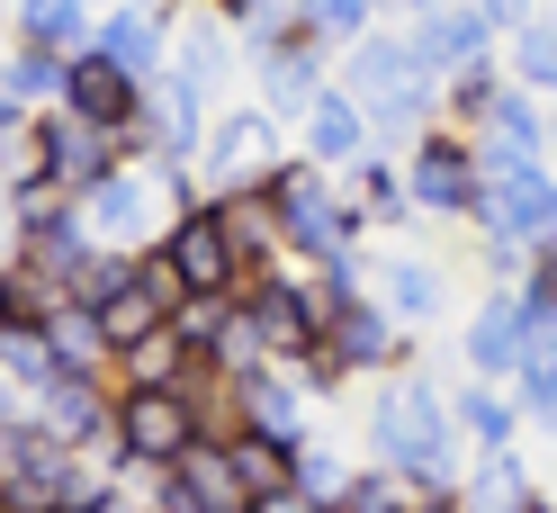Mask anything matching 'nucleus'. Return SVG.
<instances>
[{"instance_id":"obj_44","label":"nucleus","mask_w":557,"mask_h":513,"mask_svg":"<svg viewBox=\"0 0 557 513\" xmlns=\"http://www.w3.org/2000/svg\"><path fill=\"white\" fill-rule=\"evenodd\" d=\"M135 10H162V0H135Z\"/></svg>"},{"instance_id":"obj_22","label":"nucleus","mask_w":557,"mask_h":513,"mask_svg":"<svg viewBox=\"0 0 557 513\" xmlns=\"http://www.w3.org/2000/svg\"><path fill=\"white\" fill-rule=\"evenodd\" d=\"M109 379H117V388H189L198 361H189V342L162 325V333H145V342H126V352L109 361Z\"/></svg>"},{"instance_id":"obj_28","label":"nucleus","mask_w":557,"mask_h":513,"mask_svg":"<svg viewBox=\"0 0 557 513\" xmlns=\"http://www.w3.org/2000/svg\"><path fill=\"white\" fill-rule=\"evenodd\" d=\"M369 10H377V0H297V37L306 46H360L369 37Z\"/></svg>"},{"instance_id":"obj_5","label":"nucleus","mask_w":557,"mask_h":513,"mask_svg":"<svg viewBox=\"0 0 557 513\" xmlns=\"http://www.w3.org/2000/svg\"><path fill=\"white\" fill-rule=\"evenodd\" d=\"M153 253H162L171 280H181V297H234V289H243V261H234L225 217H216V198H207V190L162 225V244H153Z\"/></svg>"},{"instance_id":"obj_15","label":"nucleus","mask_w":557,"mask_h":513,"mask_svg":"<svg viewBox=\"0 0 557 513\" xmlns=\"http://www.w3.org/2000/svg\"><path fill=\"white\" fill-rule=\"evenodd\" d=\"M99 63H117L126 82H162V63H171V19L162 10H99V37H90Z\"/></svg>"},{"instance_id":"obj_39","label":"nucleus","mask_w":557,"mask_h":513,"mask_svg":"<svg viewBox=\"0 0 557 513\" xmlns=\"http://www.w3.org/2000/svg\"><path fill=\"white\" fill-rule=\"evenodd\" d=\"M521 280H540V289L557 297V234H548V244H540V270H521Z\"/></svg>"},{"instance_id":"obj_34","label":"nucleus","mask_w":557,"mask_h":513,"mask_svg":"<svg viewBox=\"0 0 557 513\" xmlns=\"http://www.w3.org/2000/svg\"><path fill=\"white\" fill-rule=\"evenodd\" d=\"M521 396H531L540 415L557 405V316H548V325L531 333V361H521Z\"/></svg>"},{"instance_id":"obj_35","label":"nucleus","mask_w":557,"mask_h":513,"mask_svg":"<svg viewBox=\"0 0 557 513\" xmlns=\"http://www.w3.org/2000/svg\"><path fill=\"white\" fill-rule=\"evenodd\" d=\"M90 513H153V496H145V487H126V477H109V487L90 496Z\"/></svg>"},{"instance_id":"obj_8","label":"nucleus","mask_w":557,"mask_h":513,"mask_svg":"<svg viewBox=\"0 0 557 513\" xmlns=\"http://www.w3.org/2000/svg\"><path fill=\"white\" fill-rule=\"evenodd\" d=\"M557 316V297L540 280H521L504 297H485L476 306V325H468V361H476V379H521V361H531V333Z\"/></svg>"},{"instance_id":"obj_6","label":"nucleus","mask_w":557,"mask_h":513,"mask_svg":"<svg viewBox=\"0 0 557 513\" xmlns=\"http://www.w3.org/2000/svg\"><path fill=\"white\" fill-rule=\"evenodd\" d=\"M198 181L207 198H234V190H261L278 171V118L270 109H216L207 118V145H198Z\"/></svg>"},{"instance_id":"obj_7","label":"nucleus","mask_w":557,"mask_h":513,"mask_svg":"<svg viewBox=\"0 0 557 513\" xmlns=\"http://www.w3.org/2000/svg\"><path fill=\"white\" fill-rule=\"evenodd\" d=\"M198 441V424H189V396L181 388H117V424H109V460L117 468H171Z\"/></svg>"},{"instance_id":"obj_31","label":"nucleus","mask_w":557,"mask_h":513,"mask_svg":"<svg viewBox=\"0 0 557 513\" xmlns=\"http://www.w3.org/2000/svg\"><path fill=\"white\" fill-rule=\"evenodd\" d=\"M342 487H351V468H342L333 451H315V441H297V496L315 504V513H333V504H342Z\"/></svg>"},{"instance_id":"obj_27","label":"nucleus","mask_w":557,"mask_h":513,"mask_svg":"<svg viewBox=\"0 0 557 513\" xmlns=\"http://www.w3.org/2000/svg\"><path fill=\"white\" fill-rule=\"evenodd\" d=\"M342 198H351V217H360V225H396V217L413 208L405 181H396L387 162H369V154H360V171H351V190H342Z\"/></svg>"},{"instance_id":"obj_23","label":"nucleus","mask_w":557,"mask_h":513,"mask_svg":"<svg viewBox=\"0 0 557 513\" xmlns=\"http://www.w3.org/2000/svg\"><path fill=\"white\" fill-rule=\"evenodd\" d=\"M315 90H324V73H315V54H306V37H288V46L261 54V109L270 118H306V109H315Z\"/></svg>"},{"instance_id":"obj_41","label":"nucleus","mask_w":557,"mask_h":513,"mask_svg":"<svg viewBox=\"0 0 557 513\" xmlns=\"http://www.w3.org/2000/svg\"><path fill=\"white\" fill-rule=\"evenodd\" d=\"M10 316H18V306H10V270H0V325H10Z\"/></svg>"},{"instance_id":"obj_26","label":"nucleus","mask_w":557,"mask_h":513,"mask_svg":"<svg viewBox=\"0 0 557 513\" xmlns=\"http://www.w3.org/2000/svg\"><path fill=\"white\" fill-rule=\"evenodd\" d=\"M0 90H10L27 118H37V109H54V99H63V54H37V46H18L10 63H0Z\"/></svg>"},{"instance_id":"obj_43","label":"nucleus","mask_w":557,"mask_h":513,"mask_svg":"<svg viewBox=\"0 0 557 513\" xmlns=\"http://www.w3.org/2000/svg\"><path fill=\"white\" fill-rule=\"evenodd\" d=\"M548 171H557V118H548Z\"/></svg>"},{"instance_id":"obj_9","label":"nucleus","mask_w":557,"mask_h":513,"mask_svg":"<svg viewBox=\"0 0 557 513\" xmlns=\"http://www.w3.org/2000/svg\"><path fill=\"white\" fill-rule=\"evenodd\" d=\"M476 217L495 225L504 244H548V234H557V171H548V162H504V171H485Z\"/></svg>"},{"instance_id":"obj_36","label":"nucleus","mask_w":557,"mask_h":513,"mask_svg":"<svg viewBox=\"0 0 557 513\" xmlns=\"http://www.w3.org/2000/svg\"><path fill=\"white\" fill-rule=\"evenodd\" d=\"M468 10H476V19H485V27H504V19H512V27H521V19H531V0H468Z\"/></svg>"},{"instance_id":"obj_30","label":"nucleus","mask_w":557,"mask_h":513,"mask_svg":"<svg viewBox=\"0 0 557 513\" xmlns=\"http://www.w3.org/2000/svg\"><path fill=\"white\" fill-rule=\"evenodd\" d=\"M405 504H413V487L396 468H351V487H342L333 513H405Z\"/></svg>"},{"instance_id":"obj_29","label":"nucleus","mask_w":557,"mask_h":513,"mask_svg":"<svg viewBox=\"0 0 557 513\" xmlns=\"http://www.w3.org/2000/svg\"><path fill=\"white\" fill-rule=\"evenodd\" d=\"M512 82L521 90H557V19H521L512 27Z\"/></svg>"},{"instance_id":"obj_46","label":"nucleus","mask_w":557,"mask_h":513,"mask_svg":"<svg viewBox=\"0 0 557 513\" xmlns=\"http://www.w3.org/2000/svg\"><path fill=\"white\" fill-rule=\"evenodd\" d=\"M548 513H557V496H548Z\"/></svg>"},{"instance_id":"obj_2","label":"nucleus","mask_w":557,"mask_h":513,"mask_svg":"<svg viewBox=\"0 0 557 513\" xmlns=\"http://www.w3.org/2000/svg\"><path fill=\"white\" fill-rule=\"evenodd\" d=\"M189 171H162V162H117L109 181H90L73 208L90 225V244H109V253H153L162 244V225L189 208Z\"/></svg>"},{"instance_id":"obj_17","label":"nucleus","mask_w":557,"mask_h":513,"mask_svg":"<svg viewBox=\"0 0 557 513\" xmlns=\"http://www.w3.org/2000/svg\"><path fill=\"white\" fill-rule=\"evenodd\" d=\"M315 352L342 369V379H351V369H387L396 361V333H387V306H369V297H351L342 306V316L315 333Z\"/></svg>"},{"instance_id":"obj_32","label":"nucleus","mask_w":557,"mask_h":513,"mask_svg":"<svg viewBox=\"0 0 557 513\" xmlns=\"http://www.w3.org/2000/svg\"><path fill=\"white\" fill-rule=\"evenodd\" d=\"M387 306H396V316H432V306H441V280H432V261H387Z\"/></svg>"},{"instance_id":"obj_4","label":"nucleus","mask_w":557,"mask_h":513,"mask_svg":"<svg viewBox=\"0 0 557 513\" xmlns=\"http://www.w3.org/2000/svg\"><path fill=\"white\" fill-rule=\"evenodd\" d=\"M351 99H360L369 126H423L432 99H441V82L413 63L405 37H360L351 46Z\"/></svg>"},{"instance_id":"obj_1","label":"nucleus","mask_w":557,"mask_h":513,"mask_svg":"<svg viewBox=\"0 0 557 513\" xmlns=\"http://www.w3.org/2000/svg\"><path fill=\"white\" fill-rule=\"evenodd\" d=\"M369 451H377V468H396L405 487H423V496L459 487V424H449L441 388H423V379H396L369 405Z\"/></svg>"},{"instance_id":"obj_21","label":"nucleus","mask_w":557,"mask_h":513,"mask_svg":"<svg viewBox=\"0 0 557 513\" xmlns=\"http://www.w3.org/2000/svg\"><path fill=\"white\" fill-rule=\"evenodd\" d=\"M297 126H306V154L315 162H360L369 154V118H360L351 90H315V109H306Z\"/></svg>"},{"instance_id":"obj_13","label":"nucleus","mask_w":557,"mask_h":513,"mask_svg":"<svg viewBox=\"0 0 557 513\" xmlns=\"http://www.w3.org/2000/svg\"><path fill=\"white\" fill-rule=\"evenodd\" d=\"M37 154H46V181H54L63 198H82L90 181H109V171L126 162L99 126H73L63 109H37Z\"/></svg>"},{"instance_id":"obj_10","label":"nucleus","mask_w":557,"mask_h":513,"mask_svg":"<svg viewBox=\"0 0 557 513\" xmlns=\"http://www.w3.org/2000/svg\"><path fill=\"white\" fill-rule=\"evenodd\" d=\"M63 451H82V460H99V468H117L109 460V424H117V379H54L37 405H27Z\"/></svg>"},{"instance_id":"obj_19","label":"nucleus","mask_w":557,"mask_h":513,"mask_svg":"<svg viewBox=\"0 0 557 513\" xmlns=\"http://www.w3.org/2000/svg\"><path fill=\"white\" fill-rule=\"evenodd\" d=\"M449 504L459 513H531L540 487H531V468H521V451H485L459 487H449Z\"/></svg>"},{"instance_id":"obj_42","label":"nucleus","mask_w":557,"mask_h":513,"mask_svg":"<svg viewBox=\"0 0 557 513\" xmlns=\"http://www.w3.org/2000/svg\"><path fill=\"white\" fill-rule=\"evenodd\" d=\"M387 10H413V19H423V10H441V0H387Z\"/></svg>"},{"instance_id":"obj_37","label":"nucleus","mask_w":557,"mask_h":513,"mask_svg":"<svg viewBox=\"0 0 557 513\" xmlns=\"http://www.w3.org/2000/svg\"><path fill=\"white\" fill-rule=\"evenodd\" d=\"M243 513H315V504H306L297 487H278V496H261V504H243Z\"/></svg>"},{"instance_id":"obj_40","label":"nucleus","mask_w":557,"mask_h":513,"mask_svg":"<svg viewBox=\"0 0 557 513\" xmlns=\"http://www.w3.org/2000/svg\"><path fill=\"white\" fill-rule=\"evenodd\" d=\"M18 126H27V109H18L10 90H0V135H18Z\"/></svg>"},{"instance_id":"obj_25","label":"nucleus","mask_w":557,"mask_h":513,"mask_svg":"<svg viewBox=\"0 0 557 513\" xmlns=\"http://www.w3.org/2000/svg\"><path fill=\"white\" fill-rule=\"evenodd\" d=\"M162 73H181L198 99H216V82H225V27H216V19L181 27V37H171V63H162Z\"/></svg>"},{"instance_id":"obj_3","label":"nucleus","mask_w":557,"mask_h":513,"mask_svg":"<svg viewBox=\"0 0 557 513\" xmlns=\"http://www.w3.org/2000/svg\"><path fill=\"white\" fill-rule=\"evenodd\" d=\"M261 198H270V217H278V244H288L297 261H351V244H360V217H351V198L342 190H324L315 171H297V162H278L270 181H261Z\"/></svg>"},{"instance_id":"obj_11","label":"nucleus","mask_w":557,"mask_h":513,"mask_svg":"<svg viewBox=\"0 0 557 513\" xmlns=\"http://www.w3.org/2000/svg\"><path fill=\"white\" fill-rule=\"evenodd\" d=\"M476 190H485V162L476 145H459V135H423L405 162V198L432 217H476Z\"/></svg>"},{"instance_id":"obj_12","label":"nucleus","mask_w":557,"mask_h":513,"mask_svg":"<svg viewBox=\"0 0 557 513\" xmlns=\"http://www.w3.org/2000/svg\"><path fill=\"white\" fill-rule=\"evenodd\" d=\"M207 99L181 82V73H162V82H145V162H162V171H189L198 162V145H207Z\"/></svg>"},{"instance_id":"obj_16","label":"nucleus","mask_w":557,"mask_h":513,"mask_svg":"<svg viewBox=\"0 0 557 513\" xmlns=\"http://www.w3.org/2000/svg\"><path fill=\"white\" fill-rule=\"evenodd\" d=\"M10 10V37L18 46H37V54H90V37H99V0H0Z\"/></svg>"},{"instance_id":"obj_38","label":"nucleus","mask_w":557,"mask_h":513,"mask_svg":"<svg viewBox=\"0 0 557 513\" xmlns=\"http://www.w3.org/2000/svg\"><path fill=\"white\" fill-rule=\"evenodd\" d=\"M261 10H270V0H207V19H216V27L225 19H261Z\"/></svg>"},{"instance_id":"obj_14","label":"nucleus","mask_w":557,"mask_h":513,"mask_svg":"<svg viewBox=\"0 0 557 513\" xmlns=\"http://www.w3.org/2000/svg\"><path fill=\"white\" fill-rule=\"evenodd\" d=\"M413 63H423L432 82H449V73H468V63H485V46H495V27H485L468 0H441V10H423L413 19Z\"/></svg>"},{"instance_id":"obj_33","label":"nucleus","mask_w":557,"mask_h":513,"mask_svg":"<svg viewBox=\"0 0 557 513\" xmlns=\"http://www.w3.org/2000/svg\"><path fill=\"white\" fill-rule=\"evenodd\" d=\"M459 424H468V441H476V451H512V405H504L495 388H476V396L459 405Z\"/></svg>"},{"instance_id":"obj_24","label":"nucleus","mask_w":557,"mask_h":513,"mask_svg":"<svg viewBox=\"0 0 557 513\" xmlns=\"http://www.w3.org/2000/svg\"><path fill=\"white\" fill-rule=\"evenodd\" d=\"M0 379H10L27 405H37V396L63 379L54 352H46V325H37V316H10V325H0Z\"/></svg>"},{"instance_id":"obj_45","label":"nucleus","mask_w":557,"mask_h":513,"mask_svg":"<svg viewBox=\"0 0 557 513\" xmlns=\"http://www.w3.org/2000/svg\"><path fill=\"white\" fill-rule=\"evenodd\" d=\"M548 424H557V405H548Z\"/></svg>"},{"instance_id":"obj_20","label":"nucleus","mask_w":557,"mask_h":513,"mask_svg":"<svg viewBox=\"0 0 557 513\" xmlns=\"http://www.w3.org/2000/svg\"><path fill=\"white\" fill-rule=\"evenodd\" d=\"M225 468H234V496L261 504V496H278V487H297V441H270V432L243 424V432L225 441Z\"/></svg>"},{"instance_id":"obj_18","label":"nucleus","mask_w":557,"mask_h":513,"mask_svg":"<svg viewBox=\"0 0 557 513\" xmlns=\"http://www.w3.org/2000/svg\"><path fill=\"white\" fill-rule=\"evenodd\" d=\"M37 325H46V352H54L63 379H109V333H99V316L82 297H54Z\"/></svg>"}]
</instances>
